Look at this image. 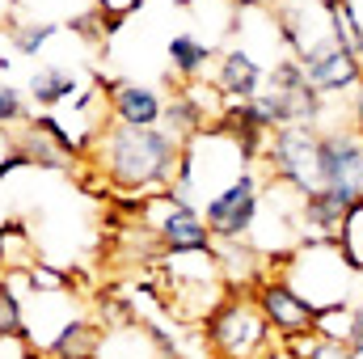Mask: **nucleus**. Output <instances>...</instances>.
Here are the masks:
<instances>
[{
    "label": "nucleus",
    "mask_w": 363,
    "mask_h": 359,
    "mask_svg": "<svg viewBox=\"0 0 363 359\" xmlns=\"http://www.w3.org/2000/svg\"><path fill=\"white\" fill-rule=\"evenodd\" d=\"M144 216H148V228H152V237H157L165 258H186V254L216 258V237L207 233L203 211L190 199H182L174 186L148 194L144 199Z\"/></svg>",
    "instance_id": "4"
},
{
    "label": "nucleus",
    "mask_w": 363,
    "mask_h": 359,
    "mask_svg": "<svg viewBox=\"0 0 363 359\" xmlns=\"http://www.w3.org/2000/svg\"><path fill=\"white\" fill-rule=\"evenodd\" d=\"M77 89H81V85H77V72H72L68 64H43V68H34V77H30V101L43 106V110L64 106Z\"/></svg>",
    "instance_id": "15"
},
{
    "label": "nucleus",
    "mask_w": 363,
    "mask_h": 359,
    "mask_svg": "<svg viewBox=\"0 0 363 359\" xmlns=\"http://www.w3.org/2000/svg\"><path fill=\"white\" fill-rule=\"evenodd\" d=\"M317 140L321 131L313 123H291V127H279L271 140H267V170L271 182L296 190L300 199L313 194L321 182H317Z\"/></svg>",
    "instance_id": "6"
},
{
    "label": "nucleus",
    "mask_w": 363,
    "mask_h": 359,
    "mask_svg": "<svg viewBox=\"0 0 363 359\" xmlns=\"http://www.w3.org/2000/svg\"><path fill=\"white\" fill-rule=\"evenodd\" d=\"M26 165H30V161H26V153H21V148H9V153L0 157V178H9L13 170H26Z\"/></svg>",
    "instance_id": "24"
},
{
    "label": "nucleus",
    "mask_w": 363,
    "mask_h": 359,
    "mask_svg": "<svg viewBox=\"0 0 363 359\" xmlns=\"http://www.w3.org/2000/svg\"><path fill=\"white\" fill-rule=\"evenodd\" d=\"M135 4H140V0H93V9H97V13H106V9H110V21H118V17H123V13H131Z\"/></svg>",
    "instance_id": "23"
},
{
    "label": "nucleus",
    "mask_w": 363,
    "mask_h": 359,
    "mask_svg": "<svg viewBox=\"0 0 363 359\" xmlns=\"http://www.w3.org/2000/svg\"><path fill=\"white\" fill-rule=\"evenodd\" d=\"M165 55H169V72H178L182 81H199L207 72V64H211V43H203L199 34L182 30V34L169 38Z\"/></svg>",
    "instance_id": "16"
},
{
    "label": "nucleus",
    "mask_w": 363,
    "mask_h": 359,
    "mask_svg": "<svg viewBox=\"0 0 363 359\" xmlns=\"http://www.w3.org/2000/svg\"><path fill=\"white\" fill-rule=\"evenodd\" d=\"M351 317H355V304H330V309H317L313 317V334L330 347H347L351 338Z\"/></svg>",
    "instance_id": "18"
},
{
    "label": "nucleus",
    "mask_w": 363,
    "mask_h": 359,
    "mask_svg": "<svg viewBox=\"0 0 363 359\" xmlns=\"http://www.w3.org/2000/svg\"><path fill=\"white\" fill-rule=\"evenodd\" d=\"M254 304H258V313L267 317V326L274 330L279 343H287V338H296V334H313L317 309H313L283 275H267V279L254 287Z\"/></svg>",
    "instance_id": "7"
},
{
    "label": "nucleus",
    "mask_w": 363,
    "mask_h": 359,
    "mask_svg": "<svg viewBox=\"0 0 363 359\" xmlns=\"http://www.w3.org/2000/svg\"><path fill=\"white\" fill-rule=\"evenodd\" d=\"M351 355H363V300L355 304V317H351V338H347Z\"/></svg>",
    "instance_id": "22"
},
{
    "label": "nucleus",
    "mask_w": 363,
    "mask_h": 359,
    "mask_svg": "<svg viewBox=\"0 0 363 359\" xmlns=\"http://www.w3.org/2000/svg\"><path fill=\"white\" fill-rule=\"evenodd\" d=\"M203 334L224 359H267L274 347V330L258 313L254 296H241V292H233L207 313Z\"/></svg>",
    "instance_id": "3"
},
{
    "label": "nucleus",
    "mask_w": 363,
    "mask_h": 359,
    "mask_svg": "<svg viewBox=\"0 0 363 359\" xmlns=\"http://www.w3.org/2000/svg\"><path fill=\"white\" fill-rule=\"evenodd\" d=\"M313 359H359V355H351V347H330V343H321Z\"/></svg>",
    "instance_id": "25"
},
{
    "label": "nucleus",
    "mask_w": 363,
    "mask_h": 359,
    "mask_svg": "<svg viewBox=\"0 0 363 359\" xmlns=\"http://www.w3.org/2000/svg\"><path fill=\"white\" fill-rule=\"evenodd\" d=\"M279 275L313 309H330V304H351L355 279H359L363 270H355V263L342 250V241H313V237H304L287 254V263L279 267Z\"/></svg>",
    "instance_id": "2"
},
{
    "label": "nucleus",
    "mask_w": 363,
    "mask_h": 359,
    "mask_svg": "<svg viewBox=\"0 0 363 359\" xmlns=\"http://www.w3.org/2000/svg\"><path fill=\"white\" fill-rule=\"evenodd\" d=\"M97 351H101V330L85 317H68L47 343V355L55 359H97Z\"/></svg>",
    "instance_id": "13"
},
{
    "label": "nucleus",
    "mask_w": 363,
    "mask_h": 359,
    "mask_svg": "<svg viewBox=\"0 0 363 359\" xmlns=\"http://www.w3.org/2000/svg\"><path fill=\"white\" fill-rule=\"evenodd\" d=\"M211 85L220 89L224 101H254V97L262 93V85H267V68H262V60L241 43V47H228V51L216 60Z\"/></svg>",
    "instance_id": "11"
},
{
    "label": "nucleus",
    "mask_w": 363,
    "mask_h": 359,
    "mask_svg": "<svg viewBox=\"0 0 363 359\" xmlns=\"http://www.w3.org/2000/svg\"><path fill=\"white\" fill-rule=\"evenodd\" d=\"M262 194L267 186L254 170L237 174L220 194H211L203 203V220H207V233L216 237V245H228V241H250L254 224H258V211H262Z\"/></svg>",
    "instance_id": "5"
},
{
    "label": "nucleus",
    "mask_w": 363,
    "mask_h": 359,
    "mask_svg": "<svg viewBox=\"0 0 363 359\" xmlns=\"http://www.w3.org/2000/svg\"><path fill=\"white\" fill-rule=\"evenodd\" d=\"M110 114L118 127H157L165 118V101L152 85L140 81H118L110 89Z\"/></svg>",
    "instance_id": "12"
},
{
    "label": "nucleus",
    "mask_w": 363,
    "mask_h": 359,
    "mask_svg": "<svg viewBox=\"0 0 363 359\" xmlns=\"http://www.w3.org/2000/svg\"><path fill=\"white\" fill-rule=\"evenodd\" d=\"M317 182L363 194V136L355 127H325L317 140Z\"/></svg>",
    "instance_id": "8"
},
{
    "label": "nucleus",
    "mask_w": 363,
    "mask_h": 359,
    "mask_svg": "<svg viewBox=\"0 0 363 359\" xmlns=\"http://www.w3.org/2000/svg\"><path fill=\"white\" fill-rule=\"evenodd\" d=\"M13 148H21L26 161H30V165H43V170H68V165H72V157L64 153V144H60L47 127H38L34 114H30V123L21 127V136L13 140Z\"/></svg>",
    "instance_id": "14"
},
{
    "label": "nucleus",
    "mask_w": 363,
    "mask_h": 359,
    "mask_svg": "<svg viewBox=\"0 0 363 359\" xmlns=\"http://www.w3.org/2000/svg\"><path fill=\"white\" fill-rule=\"evenodd\" d=\"M321 13L330 21V38L342 51H351V55L363 60V17L355 13V4L351 0H321Z\"/></svg>",
    "instance_id": "17"
},
{
    "label": "nucleus",
    "mask_w": 363,
    "mask_h": 359,
    "mask_svg": "<svg viewBox=\"0 0 363 359\" xmlns=\"http://www.w3.org/2000/svg\"><path fill=\"white\" fill-rule=\"evenodd\" d=\"M106 186L118 194H144V190H169L178 182L182 140L165 127H110L97 136L93 153Z\"/></svg>",
    "instance_id": "1"
},
{
    "label": "nucleus",
    "mask_w": 363,
    "mask_h": 359,
    "mask_svg": "<svg viewBox=\"0 0 363 359\" xmlns=\"http://www.w3.org/2000/svg\"><path fill=\"white\" fill-rule=\"evenodd\" d=\"M351 97H355V101H351V127H355V131L363 136V85L351 93Z\"/></svg>",
    "instance_id": "26"
},
{
    "label": "nucleus",
    "mask_w": 363,
    "mask_h": 359,
    "mask_svg": "<svg viewBox=\"0 0 363 359\" xmlns=\"http://www.w3.org/2000/svg\"><path fill=\"white\" fill-rule=\"evenodd\" d=\"M359 190H338V186H317L313 194L300 199V224L304 233L313 228V241H338L351 207L359 203Z\"/></svg>",
    "instance_id": "10"
},
{
    "label": "nucleus",
    "mask_w": 363,
    "mask_h": 359,
    "mask_svg": "<svg viewBox=\"0 0 363 359\" xmlns=\"http://www.w3.org/2000/svg\"><path fill=\"white\" fill-rule=\"evenodd\" d=\"M9 338H26V317H21V300L13 292L9 279H0V343Z\"/></svg>",
    "instance_id": "20"
},
{
    "label": "nucleus",
    "mask_w": 363,
    "mask_h": 359,
    "mask_svg": "<svg viewBox=\"0 0 363 359\" xmlns=\"http://www.w3.org/2000/svg\"><path fill=\"white\" fill-rule=\"evenodd\" d=\"M55 34H60V26H55V21H34V17H30V21H13V26H9V43H13V51H17V55H38Z\"/></svg>",
    "instance_id": "19"
},
{
    "label": "nucleus",
    "mask_w": 363,
    "mask_h": 359,
    "mask_svg": "<svg viewBox=\"0 0 363 359\" xmlns=\"http://www.w3.org/2000/svg\"><path fill=\"white\" fill-rule=\"evenodd\" d=\"M26 118V97L21 89H13V85H0V127H9V123H21Z\"/></svg>",
    "instance_id": "21"
},
{
    "label": "nucleus",
    "mask_w": 363,
    "mask_h": 359,
    "mask_svg": "<svg viewBox=\"0 0 363 359\" xmlns=\"http://www.w3.org/2000/svg\"><path fill=\"white\" fill-rule=\"evenodd\" d=\"M300 64H304L308 85L321 93V97H334V93H355L363 85V60H359V55H351V51H342L334 38L313 43V47L300 55Z\"/></svg>",
    "instance_id": "9"
}]
</instances>
